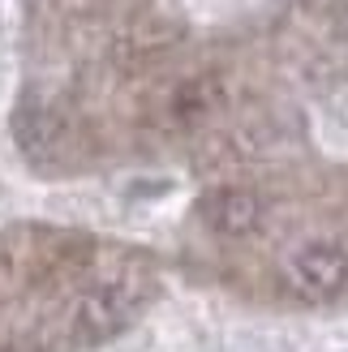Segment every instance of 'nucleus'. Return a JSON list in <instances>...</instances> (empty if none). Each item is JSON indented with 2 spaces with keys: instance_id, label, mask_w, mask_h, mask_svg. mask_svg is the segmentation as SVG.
Listing matches in <instances>:
<instances>
[{
  "instance_id": "obj_1",
  "label": "nucleus",
  "mask_w": 348,
  "mask_h": 352,
  "mask_svg": "<svg viewBox=\"0 0 348 352\" xmlns=\"http://www.w3.org/2000/svg\"><path fill=\"white\" fill-rule=\"evenodd\" d=\"M288 271L297 279V288L309 296H331L348 284V258L331 245H305L301 254H292Z\"/></svg>"
}]
</instances>
